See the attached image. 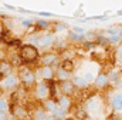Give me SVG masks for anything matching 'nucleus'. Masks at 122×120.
I'll return each mask as SVG.
<instances>
[{
    "instance_id": "nucleus-1",
    "label": "nucleus",
    "mask_w": 122,
    "mask_h": 120,
    "mask_svg": "<svg viewBox=\"0 0 122 120\" xmlns=\"http://www.w3.org/2000/svg\"><path fill=\"white\" fill-rule=\"evenodd\" d=\"M19 56L21 57L23 63L30 66L31 63H34L36 60L40 59V50L37 46L30 44V43H23L19 49Z\"/></svg>"
},
{
    "instance_id": "nucleus-2",
    "label": "nucleus",
    "mask_w": 122,
    "mask_h": 120,
    "mask_svg": "<svg viewBox=\"0 0 122 120\" xmlns=\"http://www.w3.org/2000/svg\"><path fill=\"white\" fill-rule=\"evenodd\" d=\"M17 76H19V80L23 87H34V84L37 83L36 70L27 64H23L21 67L17 69Z\"/></svg>"
},
{
    "instance_id": "nucleus-3",
    "label": "nucleus",
    "mask_w": 122,
    "mask_h": 120,
    "mask_svg": "<svg viewBox=\"0 0 122 120\" xmlns=\"http://www.w3.org/2000/svg\"><path fill=\"white\" fill-rule=\"evenodd\" d=\"M84 107H85L88 116L94 117V116H99V114L102 113V110H104V103H102V100H101V97H99L98 94H92V96H90V97L85 100Z\"/></svg>"
},
{
    "instance_id": "nucleus-4",
    "label": "nucleus",
    "mask_w": 122,
    "mask_h": 120,
    "mask_svg": "<svg viewBox=\"0 0 122 120\" xmlns=\"http://www.w3.org/2000/svg\"><path fill=\"white\" fill-rule=\"evenodd\" d=\"M0 87L3 91H9V93H13L20 87V80H19V76L17 74H10V76H6L3 79H0Z\"/></svg>"
},
{
    "instance_id": "nucleus-5",
    "label": "nucleus",
    "mask_w": 122,
    "mask_h": 120,
    "mask_svg": "<svg viewBox=\"0 0 122 120\" xmlns=\"http://www.w3.org/2000/svg\"><path fill=\"white\" fill-rule=\"evenodd\" d=\"M61 61L60 59V53L57 52H44L40 56V66H51V67H58Z\"/></svg>"
},
{
    "instance_id": "nucleus-6",
    "label": "nucleus",
    "mask_w": 122,
    "mask_h": 120,
    "mask_svg": "<svg viewBox=\"0 0 122 120\" xmlns=\"http://www.w3.org/2000/svg\"><path fill=\"white\" fill-rule=\"evenodd\" d=\"M56 40H57V37H56L54 31H43L37 42V47H38V50L40 49H46V50L51 49V47H54Z\"/></svg>"
},
{
    "instance_id": "nucleus-7",
    "label": "nucleus",
    "mask_w": 122,
    "mask_h": 120,
    "mask_svg": "<svg viewBox=\"0 0 122 120\" xmlns=\"http://www.w3.org/2000/svg\"><path fill=\"white\" fill-rule=\"evenodd\" d=\"M34 96L37 100H40V103L46 99L50 97V84L44 80H40L34 84Z\"/></svg>"
},
{
    "instance_id": "nucleus-8",
    "label": "nucleus",
    "mask_w": 122,
    "mask_h": 120,
    "mask_svg": "<svg viewBox=\"0 0 122 120\" xmlns=\"http://www.w3.org/2000/svg\"><path fill=\"white\" fill-rule=\"evenodd\" d=\"M36 74H37V79L44 82H51L56 79V70L51 66H40L38 69H36Z\"/></svg>"
},
{
    "instance_id": "nucleus-9",
    "label": "nucleus",
    "mask_w": 122,
    "mask_h": 120,
    "mask_svg": "<svg viewBox=\"0 0 122 120\" xmlns=\"http://www.w3.org/2000/svg\"><path fill=\"white\" fill-rule=\"evenodd\" d=\"M10 113L13 117L19 120H27L30 117L29 109L26 106H21V104H10Z\"/></svg>"
},
{
    "instance_id": "nucleus-10",
    "label": "nucleus",
    "mask_w": 122,
    "mask_h": 120,
    "mask_svg": "<svg viewBox=\"0 0 122 120\" xmlns=\"http://www.w3.org/2000/svg\"><path fill=\"white\" fill-rule=\"evenodd\" d=\"M57 86H58V91L60 94H64V96H70L72 97L78 90L75 89L72 80H64V82H57Z\"/></svg>"
},
{
    "instance_id": "nucleus-11",
    "label": "nucleus",
    "mask_w": 122,
    "mask_h": 120,
    "mask_svg": "<svg viewBox=\"0 0 122 120\" xmlns=\"http://www.w3.org/2000/svg\"><path fill=\"white\" fill-rule=\"evenodd\" d=\"M109 86V79H108V73L105 72H99L94 80V87L97 90H105Z\"/></svg>"
},
{
    "instance_id": "nucleus-12",
    "label": "nucleus",
    "mask_w": 122,
    "mask_h": 120,
    "mask_svg": "<svg viewBox=\"0 0 122 120\" xmlns=\"http://www.w3.org/2000/svg\"><path fill=\"white\" fill-rule=\"evenodd\" d=\"M56 102H57V106H58V107L64 109V110L68 112V113L74 109V102H72V97H70V96L60 94V96L56 99Z\"/></svg>"
},
{
    "instance_id": "nucleus-13",
    "label": "nucleus",
    "mask_w": 122,
    "mask_h": 120,
    "mask_svg": "<svg viewBox=\"0 0 122 120\" xmlns=\"http://www.w3.org/2000/svg\"><path fill=\"white\" fill-rule=\"evenodd\" d=\"M29 113H30L31 120H46L47 116H48V113H47L46 109L41 106V103H38L36 107H33L31 110H29Z\"/></svg>"
},
{
    "instance_id": "nucleus-14",
    "label": "nucleus",
    "mask_w": 122,
    "mask_h": 120,
    "mask_svg": "<svg viewBox=\"0 0 122 120\" xmlns=\"http://www.w3.org/2000/svg\"><path fill=\"white\" fill-rule=\"evenodd\" d=\"M14 73V67L13 64L9 61V59L0 60V79L6 77V76H10Z\"/></svg>"
},
{
    "instance_id": "nucleus-15",
    "label": "nucleus",
    "mask_w": 122,
    "mask_h": 120,
    "mask_svg": "<svg viewBox=\"0 0 122 120\" xmlns=\"http://www.w3.org/2000/svg\"><path fill=\"white\" fill-rule=\"evenodd\" d=\"M71 80H72V83H74V86H75V89L78 90V91H81V90H87L90 87V83L84 79V76H80V74H74L72 77H71Z\"/></svg>"
},
{
    "instance_id": "nucleus-16",
    "label": "nucleus",
    "mask_w": 122,
    "mask_h": 120,
    "mask_svg": "<svg viewBox=\"0 0 122 120\" xmlns=\"http://www.w3.org/2000/svg\"><path fill=\"white\" fill-rule=\"evenodd\" d=\"M111 107H112V110L117 112V113L122 112V93L114 94V97L111 99Z\"/></svg>"
},
{
    "instance_id": "nucleus-17",
    "label": "nucleus",
    "mask_w": 122,
    "mask_h": 120,
    "mask_svg": "<svg viewBox=\"0 0 122 120\" xmlns=\"http://www.w3.org/2000/svg\"><path fill=\"white\" fill-rule=\"evenodd\" d=\"M41 106L46 109V112L47 113H53L54 110H56V107H57V102L54 100V99H51V97H48V99H46V100H43L41 102Z\"/></svg>"
},
{
    "instance_id": "nucleus-18",
    "label": "nucleus",
    "mask_w": 122,
    "mask_h": 120,
    "mask_svg": "<svg viewBox=\"0 0 122 120\" xmlns=\"http://www.w3.org/2000/svg\"><path fill=\"white\" fill-rule=\"evenodd\" d=\"M58 67H61L62 70H65V72H68V73H71V74H72V72L75 70V64H74L72 59H61Z\"/></svg>"
},
{
    "instance_id": "nucleus-19",
    "label": "nucleus",
    "mask_w": 122,
    "mask_h": 120,
    "mask_svg": "<svg viewBox=\"0 0 122 120\" xmlns=\"http://www.w3.org/2000/svg\"><path fill=\"white\" fill-rule=\"evenodd\" d=\"M71 112L74 113L72 117H74L75 120H82V119H85V117L88 116V113H87V110H85L84 106H77V107H74Z\"/></svg>"
},
{
    "instance_id": "nucleus-20",
    "label": "nucleus",
    "mask_w": 122,
    "mask_h": 120,
    "mask_svg": "<svg viewBox=\"0 0 122 120\" xmlns=\"http://www.w3.org/2000/svg\"><path fill=\"white\" fill-rule=\"evenodd\" d=\"M50 26H51V23L46 19H38V20L34 22V27H36L37 31H47L50 29Z\"/></svg>"
},
{
    "instance_id": "nucleus-21",
    "label": "nucleus",
    "mask_w": 122,
    "mask_h": 120,
    "mask_svg": "<svg viewBox=\"0 0 122 120\" xmlns=\"http://www.w3.org/2000/svg\"><path fill=\"white\" fill-rule=\"evenodd\" d=\"M71 77H72V74L68 73V72H65V70H62L61 67H57V69H56V80H57V82L71 80Z\"/></svg>"
},
{
    "instance_id": "nucleus-22",
    "label": "nucleus",
    "mask_w": 122,
    "mask_h": 120,
    "mask_svg": "<svg viewBox=\"0 0 122 120\" xmlns=\"http://www.w3.org/2000/svg\"><path fill=\"white\" fill-rule=\"evenodd\" d=\"M108 79H109V84L118 86V84H119V79H121V72L117 70V69H112V70L108 73Z\"/></svg>"
},
{
    "instance_id": "nucleus-23",
    "label": "nucleus",
    "mask_w": 122,
    "mask_h": 120,
    "mask_svg": "<svg viewBox=\"0 0 122 120\" xmlns=\"http://www.w3.org/2000/svg\"><path fill=\"white\" fill-rule=\"evenodd\" d=\"M51 114H53L57 120H64V119H67V117H68V112H65L64 109H61V107H58V106L56 107V110H54Z\"/></svg>"
},
{
    "instance_id": "nucleus-24",
    "label": "nucleus",
    "mask_w": 122,
    "mask_h": 120,
    "mask_svg": "<svg viewBox=\"0 0 122 120\" xmlns=\"http://www.w3.org/2000/svg\"><path fill=\"white\" fill-rule=\"evenodd\" d=\"M68 40H71V42H74V43H81V42H84L85 39H84V34H78V33H74V31H68Z\"/></svg>"
},
{
    "instance_id": "nucleus-25",
    "label": "nucleus",
    "mask_w": 122,
    "mask_h": 120,
    "mask_svg": "<svg viewBox=\"0 0 122 120\" xmlns=\"http://www.w3.org/2000/svg\"><path fill=\"white\" fill-rule=\"evenodd\" d=\"M0 112H3V113H9L10 112V103H9V100L6 99V97H0Z\"/></svg>"
},
{
    "instance_id": "nucleus-26",
    "label": "nucleus",
    "mask_w": 122,
    "mask_h": 120,
    "mask_svg": "<svg viewBox=\"0 0 122 120\" xmlns=\"http://www.w3.org/2000/svg\"><path fill=\"white\" fill-rule=\"evenodd\" d=\"M108 39H109V44H121L122 43V37L121 36H118V34H115V36H108Z\"/></svg>"
},
{
    "instance_id": "nucleus-27",
    "label": "nucleus",
    "mask_w": 122,
    "mask_h": 120,
    "mask_svg": "<svg viewBox=\"0 0 122 120\" xmlns=\"http://www.w3.org/2000/svg\"><path fill=\"white\" fill-rule=\"evenodd\" d=\"M20 26H21V27H24V29H29V27H33V26H34V23H33V20L21 19V20H20Z\"/></svg>"
},
{
    "instance_id": "nucleus-28",
    "label": "nucleus",
    "mask_w": 122,
    "mask_h": 120,
    "mask_svg": "<svg viewBox=\"0 0 122 120\" xmlns=\"http://www.w3.org/2000/svg\"><path fill=\"white\" fill-rule=\"evenodd\" d=\"M65 27H68L65 23H54V31H61V30H64Z\"/></svg>"
},
{
    "instance_id": "nucleus-29",
    "label": "nucleus",
    "mask_w": 122,
    "mask_h": 120,
    "mask_svg": "<svg viewBox=\"0 0 122 120\" xmlns=\"http://www.w3.org/2000/svg\"><path fill=\"white\" fill-rule=\"evenodd\" d=\"M71 31L78 33V34H85V33H87V31H85V29H82V27H80V26H74V27L71 29Z\"/></svg>"
},
{
    "instance_id": "nucleus-30",
    "label": "nucleus",
    "mask_w": 122,
    "mask_h": 120,
    "mask_svg": "<svg viewBox=\"0 0 122 120\" xmlns=\"http://www.w3.org/2000/svg\"><path fill=\"white\" fill-rule=\"evenodd\" d=\"M117 59L122 63V43L118 46V49H117Z\"/></svg>"
},
{
    "instance_id": "nucleus-31",
    "label": "nucleus",
    "mask_w": 122,
    "mask_h": 120,
    "mask_svg": "<svg viewBox=\"0 0 122 120\" xmlns=\"http://www.w3.org/2000/svg\"><path fill=\"white\" fill-rule=\"evenodd\" d=\"M37 14H38V16H43V17H51V16H54V14L50 13V12H37Z\"/></svg>"
},
{
    "instance_id": "nucleus-32",
    "label": "nucleus",
    "mask_w": 122,
    "mask_h": 120,
    "mask_svg": "<svg viewBox=\"0 0 122 120\" xmlns=\"http://www.w3.org/2000/svg\"><path fill=\"white\" fill-rule=\"evenodd\" d=\"M0 120H9V113H3V112H0Z\"/></svg>"
},
{
    "instance_id": "nucleus-33",
    "label": "nucleus",
    "mask_w": 122,
    "mask_h": 120,
    "mask_svg": "<svg viewBox=\"0 0 122 120\" xmlns=\"http://www.w3.org/2000/svg\"><path fill=\"white\" fill-rule=\"evenodd\" d=\"M46 120H57V119H56V117H54L53 114H48V116H47V119H46Z\"/></svg>"
},
{
    "instance_id": "nucleus-34",
    "label": "nucleus",
    "mask_w": 122,
    "mask_h": 120,
    "mask_svg": "<svg viewBox=\"0 0 122 120\" xmlns=\"http://www.w3.org/2000/svg\"><path fill=\"white\" fill-rule=\"evenodd\" d=\"M82 120H95V119H94V117H91V116H87L85 119H82Z\"/></svg>"
},
{
    "instance_id": "nucleus-35",
    "label": "nucleus",
    "mask_w": 122,
    "mask_h": 120,
    "mask_svg": "<svg viewBox=\"0 0 122 120\" xmlns=\"http://www.w3.org/2000/svg\"><path fill=\"white\" fill-rule=\"evenodd\" d=\"M64 120H75L74 117H67V119H64Z\"/></svg>"
},
{
    "instance_id": "nucleus-36",
    "label": "nucleus",
    "mask_w": 122,
    "mask_h": 120,
    "mask_svg": "<svg viewBox=\"0 0 122 120\" xmlns=\"http://www.w3.org/2000/svg\"><path fill=\"white\" fill-rule=\"evenodd\" d=\"M3 96V90H1V87H0V97Z\"/></svg>"
},
{
    "instance_id": "nucleus-37",
    "label": "nucleus",
    "mask_w": 122,
    "mask_h": 120,
    "mask_svg": "<svg viewBox=\"0 0 122 120\" xmlns=\"http://www.w3.org/2000/svg\"><path fill=\"white\" fill-rule=\"evenodd\" d=\"M0 33H1V23H0Z\"/></svg>"
},
{
    "instance_id": "nucleus-38",
    "label": "nucleus",
    "mask_w": 122,
    "mask_h": 120,
    "mask_svg": "<svg viewBox=\"0 0 122 120\" xmlns=\"http://www.w3.org/2000/svg\"><path fill=\"white\" fill-rule=\"evenodd\" d=\"M118 14H122V10H121V12H118Z\"/></svg>"
}]
</instances>
